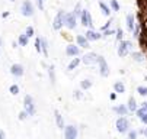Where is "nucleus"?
<instances>
[{"label":"nucleus","instance_id":"32","mask_svg":"<svg viewBox=\"0 0 147 139\" xmlns=\"http://www.w3.org/2000/svg\"><path fill=\"white\" fill-rule=\"evenodd\" d=\"M48 70H50V75H51V81H54L55 78H54V67L51 65V67H48Z\"/></svg>","mask_w":147,"mask_h":139},{"label":"nucleus","instance_id":"11","mask_svg":"<svg viewBox=\"0 0 147 139\" xmlns=\"http://www.w3.org/2000/svg\"><path fill=\"white\" fill-rule=\"evenodd\" d=\"M10 72L15 77H20V75H24V67L20 65V64H13L10 67Z\"/></svg>","mask_w":147,"mask_h":139},{"label":"nucleus","instance_id":"2","mask_svg":"<svg viewBox=\"0 0 147 139\" xmlns=\"http://www.w3.org/2000/svg\"><path fill=\"white\" fill-rule=\"evenodd\" d=\"M98 63H99V70H100V75L102 77H108L109 75V67L105 61L103 57H98Z\"/></svg>","mask_w":147,"mask_h":139},{"label":"nucleus","instance_id":"20","mask_svg":"<svg viewBox=\"0 0 147 139\" xmlns=\"http://www.w3.org/2000/svg\"><path fill=\"white\" fill-rule=\"evenodd\" d=\"M114 88H115V93H124V91H125V86H124L121 81L115 83V84H114Z\"/></svg>","mask_w":147,"mask_h":139},{"label":"nucleus","instance_id":"9","mask_svg":"<svg viewBox=\"0 0 147 139\" xmlns=\"http://www.w3.org/2000/svg\"><path fill=\"white\" fill-rule=\"evenodd\" d=\"M20 12H22L24 16H32L34 15V7H32L31 2H24L22 7H20Z\"/></svg>","mask_w":147,"mask_h":139},{"label":"nucleus","instance_id":"25","mask_svg":"<svg viewBox=\"0 0 147 139\" xmlns=\"http://www.w3.org/2000/svg\"><path fill=\"white\" fill-rule=\"evenodd\" d=\"M80 86H82V88L88 90V88H90V86H92V81H90V80H83Z\"/></svg>","mask_w":147,"mask_h":139},{"label":"nucleus","instance_id":"3","mask_svg":"<svg viewBox=\"0 0 147 139\" xmlns=\"http://www.w3.org/2000/svg\"><path fill=\"white\" fill-rule=\"evenodd\" d=\"M63 23H64V12H63V10H58L57 16L54 17V22H53V28H54L55 31H58V29H61Z\"/></svg>","mask_w":147,"mask_h":139},{"label":"nucleus","instance_id":"41","mask_svg":"<svg viewBox=\"0 0 147 139\" xmlns=\"http://www.w3.org/2000/svg\"><path fill=\"white\" fill-rule=\"evenodd\" d=\"M7 16H9V13H7V12H5V13L2 15V17H7Z\"/></svg>","mask_w":147,"mask_h":139},{"label":"nucleus","instance_id":"30","mask_svg":"<svg viewBox=\"0 0 147 139\" xmlns=\"http://www.w3.org/2000/svg\"><path fill=\"white\" fill-rule=\"evenodd\" d=\"M10 93H12L13 96H16V94L19 93V87H18L16 84H13V86H10Z\"/></svg>","mask_w":147,"mask_h":139},{"label":"nucleus","instance_id":"10","mask_svg":"<svg viewBox=\"0 0 147 139\" xmlns=\"http://www.w3.org/2000/svg\"><path fill=\"white\" fill-rule=\"evenodd\" d=\"M64 135H66V139H76L77 138V129L74 126H66Z\"/></svg>","mask_w":147,"mask_h":139},{"label":"nucleus","instance_id":"35","mask_svg":"<svg viewBox=\"0 0 147 139\" xmlns=\"http://www.w3.org/2000/svg\"><path fill=\"white\" fill-rule=\"evenodd\" d=\"M36 5H38L39 10H42V9H44V5H42V0H36Z\"/></svg>","mask_w":147,"mask_h":139},{"label":"nucleus","instance_id":"7","mask_svg":"<svg viewBox=\"0 0 147 139\" xmlns=\"http://www.w3.org/2000/svg\"><path fill=\"white\" fill-rule=\"evenodd\" d=\"M80 17H82V23L85 25V26H92L93 25V22H92V16H90V13H89V10H82V13H80Z\"/></svg>","mask_w":147,"mask_h":139},{"label":"nucleus","instance_id":"15","mask_svg":"<svg viewBox=\"0 0 147 139\" xmlns=\"http://www.w3.org/2000/svg\"><path fill=\"white\" fill-rule=\"evenodd\" d=\"M77 44L83 48H89V41L86 39V36H83V35H77Z\"/></svg>","mask_w":147,"mask_h":139},{"label":"nucleus","instance_id":"5","mask_svg":"<svg viewBox=\"0 0 147 139\" xmlns=\"http://www.w3.org/2000/svg\"><path fill=\"white\" fill-rule=\"evenodd\" d=\"M128 128H130V125H128V120L125 117H119L117 120V130L119 133H125L128 130Z\"/></svg>","mask_w":147,"mask_h":139},{"label":"nucleus","instance_id":"6","mask_svg":"<svg viewBox=\"0 0 147 139\" xmlns=\"http://www.w3.org/2000/svg\"><path fill=\"white\" fill-rule=\"evenodd\" d=\"M64 23L69 29H74L76 28V15L74 13H67L64 15Z\"/></svg>","mask_w":147,"mask_h":139},{"label":"nucleus","instance_id":"4","mask_svg":"<svg viewBox=\"0 0 147 139\" xmlns=\"http://www.w3.org/2000/svg\"><path fill=\"white\" fill-rule=\"evenodd\" d=\"M130 49H133V44L128 42V41H124V42H121L119 47H118V55H119V57H125V55L128 54Z\"/></svg>","mask_w":147,"mask_h":139},{"label":"nucleus","instance_id":"22","mask_svg":"<svg viewBox=\"0 0 147 139\" xmlns=\"http://www.w3.org/2000/svg\"><path fill=\"white\" fill-rule=\"evenodd\" d=\"M28 39H29V38H28L25 33L20 35V36H19V44L22 45V47H26V45H28Z\"/></svg>","mask_w":147,"mask_h":139},{"label":"nucleus","instance_id":"19","mask_svg":"<svg viewBox=\"0 0 147 139\" xmlns=\"http://www.w3.org/2000/svg\"><path fill=\"white\" fill-rule=\"evenodd\" d=\"M128 110H131V112H136L137 110V103H136V98L134 97H130V100H128Z\"/></svg>","mask_w":147,"mask_h":139},{"label":"nucleus","instance_id":"8","mask_svg":"<svg viewBox=\"0 0 147 139\" xmlns=\"http://www.w3.org/2000/svg\"><path fill=\"white\" fill-rule=\"evenodd\" d=\"M82 61L85 63L86 65H93V64L98 63V55L95 52H89V54H86L85 57H83Z\"/></svg>","mask_w":147,"mask_h":139},{"label":"nucleus","instance_id":"21","mask_svg":"<svg viewBox=\"0 0 147 139\" xmlns=\"http://www.w3.org/2000/svg\"><path fill=\"white\" fill-rule=\"evenodd\" d=\"M99 7H100V10H102V13L105 15V16H109V13H111V10H109V7L105 5V3H102V2H99Z\"/></svg>","mask_w":147,"mask_h":139},{"label":"nucleus","instance_id":"42","mask_svg":"<svg viewBox=\"0 0 147 139\" xmlns=\"http://www.w3.org/2000/svg\"><path fill=\"white\" fill-rule=\"evenodd\" d=\"M143 109H146V110H147V102H146V103H143Z\"/></svg>","mask_w":147,"mask_h":139},{"label":"nucleus","instance_id":"39","mask_svg":"<svg viewBox=\"0 0 147 139\" xmlns=\"http://www.w3.org/2000/svg\"><path fill=\"white\" fill-rule=\"evenodd\" d=\"M74 93H76V97H77V98H80V97H82V94H80V91H74Z\"/></svg>","mask_w":147,"mask_h":139},{"label":"nucleus","instance_id":"23","mask_svg":"<svg viewBox=\"0 0 147 139\" xmlns=\"http://www.w3.org/2000/svg\"><path fill=\"white\" fill-rule=\"evenodd\" d=\"M79 64H80V59H79V58H74L73 61L69 64V70H74V68H76Z\"/></svg>","mask_w":147,"mask_h":139},{"label":"nucleus","instance_id":"12","mask_svg":"<svg viewBox=\"0 0 147 139\" xmlns=\"http://www.w3.org/2000/svg\"><path fill=\"white\" fill-rule=\"evenodd\" d=\"M134 28H136V19H134V15L130 13V15H127V29L130 32H133Z\"/></svg>","mask_w":147,"mask_h":139},{"label":"nucleus","instance_id":"29","mask_svg":"<svg viewBox=\"0 0 147 139\" xmlns=\"http://www.w3.org/2000/svg\"><path fill=\"white\" fill-rule=\"evenodd\" d=\"M111 7H112L115 12H118V10H119V5H118L117 0H111Z\"/></svg>","mask_w":147,"mask_h":139},{"label":"nucleus","instance_id":"1","mask_svg":"<svg viewBox=\"0 0 147 139\" xmlns=\"http://www.w3.org/2000/svg\"><path fill=\"white\" fill-rule=\"evenodd\" d=\"M24 106H25V112L28 113V116H32L35 113V104H34V100L29 94H26L24 98Z\"/></svg>","mask_w":147,"mask_h":139},{"label":"nucleus","instance_id":"33","mask_svg":"<svg viewBox=\"0 0 147 139\" xmlns=\"http://www.w3.org/2000/svg\"><path fill=\"white\" fill-rule=\"evenodd\" d=\"M26 116H28V113H26V112H20V114H19V119H20V120H25V119H26Z\"/></svg>","mask_w":147,"mask_h":139},{"label":"nucleus","instance_id":"18","mask_svg":"<svg viewBox=\"0 0 147 139\" xmlns=\"http://www.w3.org/2000/svg\"><path fill=\"white\" fill-rule=\"evenodd\" d=\"M35 49L36 52H42V38H36L35 39Z\"/></svg>","mask_w":147,"mask_h":139},{"label":"nucleus","instance_id":"16","mask_svg":"<svg viewBox=\"0 0 147 139\" xmlns=\"http://www.w3.org/2000/svg\"><path fill=\"white\" fill-rule=\"evenodd\" d=\"M54 114H55V122H57V126H58L60 129H63V128H64V120H63V117H61L60 112H58V110H55V112H54Z\"/></svg>","mask_w":147,"mask_h":139},{"label":"nucleus","instance_id":"40","mask_svg":"<svg viewBox=\"0 0 147 139\" xmlns=\"http://www.w3.org/2000/svg\"><path fill=\"white\" fill-rule=\"evenodd\" d=\"M143 135H144V136H147V128H144V129H143Z\"/></svg>","mask_w":147,"mask_h":139},{"label":"nucleus","instance_id":"14","mask_svg":"<svg viewBox=\"0 0 147 139\" xmlns=\"http://www.w3.org/2000/svg\"><path fill=\"white\" fill-rule=\"evenodd\" d=\"M100 38H102V35L95 32V31H88L86 32V39L88 41H98V39H100Z\"/></svg>","mask_w":147,"mask_h":139},{"label":"nucleus","instance_id":"26","mask_svg":"<svg viewBox=\"0 0 147 139\" xmlns=\"http://www.w3.org/2000/svg\"><path fill=\"white\" fill-rule=\"evenodd\" d=\"M133 58L136 59V61H137V63H141L144 57H143V55H141L140 52H133Z\"/></svg>","mask_w":147,"mask_h":139},{"label":"nucleus","instance_id":"13","mask_svg":"<svg viewBox=\"0 0 147 139\" xmlns=\"http://www.w3.org/2000/svg\"><path fill=\"white\" fill-rule=\"evenodd\" d=\"M66 52H67V55H69V57H76V55H79V47H76V45L70 44V45H67Z\"/></svg>","mask_w":147,"mask_h":139},{"label":"nucleus","instance_id":"31","mask_svg":"<svg viewBox=\"0 0 147 139\" xmlns=\"http://www.w3.org/2000/svg\"><path fill=\"white\" fill-rule=\"evenodd\" d=\"M25 35H26L28 38H31V36L34 35V28H32V26H28V28H26V32H25Z\"/></svg>","mask_w":147,"mask_h":139},{"label":"nucleus","instance_id":"36","mask_svg":"<svg viewBox=\"0 0 147 139\" xmlns=\"http://www.w3.org/2000/svg\"><path fill=\"white\" fill-rule=\"evenodd\" d=\"M117 33H118V35H117V39H118V41H121V38H122V29H118Z\"/></svg>","mask_w":147,"mask_h":139},{"label":"nucleus","instance_id":"17","mask_svg":"<svg viewBox=\"0 0 147 139\" xmlns=\"http://www.w3.org/2000/svg\"><path fill=\"white\" fill-rule=\"evenodd\" d=\"M137 116L140 117V120H141L143 123H147V110H146V109L137 110Z\"/></svg>","mask_w":147,"mask_h":139},{"label":"nucleus","instance_id":"43","mask_svg":"<svg viewBox=\"0 0 147 139\" xmlns=\"http://www.w3.org/2000/svg\"><path fill=\"white\" fill-rule=\"evenodd\" d=\"M0 45H2V39H0Z\"/></svg>","mask_w":147,"mask_h":139},{"label":"nucleus","instance_id":"38","mask_svg":"<svg viewBox=\"0 0 147 139\" xmlns=\"http://www.w3.org/2000/svg\"><path fill=\"white\" fill-rule=\"evenodd\" d=\"M0 139H5V132L0 129Z\"/></svg>","mask_w":147,"mask_h":139},{"label":"nucleus","instance_id":"37","mask_svg":"<svg viewBox=\"0 0 147 139\" xmlns=\"http://www.w3.org/2000/svg\"><path fill=\"white\" fill-rule=\"evenodd\" d=\"M114 32L112 31H105V33H103V36H109V35H112Z\"/></svg>","mask_w":147,"mask_h":139},{"label":"nucleus","instance_id":"27","mask_svg":"<svg viewBox=\"0 0 147 139\" xmlns=\"http://www.w3.org/2000/svg\"><path fill=\"white\" fill-rule=\"evenodd\" d=\"M42 52H44V55H45V57L48 55V44H47L45 39H42Z\"/></svg>","mask_w":147,"mask_h":139},{"label":"nucleus","instance_id":"24","mask_svg":"<svg viewBox=\"0 0 147 139\" xmlns=\"http://www.w3.org/2000/svg\"><path fill=\"white\" fill-rule=\"evenodd\" d=\"M114 110H115V112H117L118 114H122V116H124L125 113H127V109H125L124 106H117V107H115Z\"/></svg>","mask_w":147,"mask_h":139},{"label":"nucleus","instance_id":"44","mask_svg":"<svg viewBox=\"0 0 147 139\" xmlns=\"http://www.w3.org/2000/svg\"><path fill=\"white\" fill-rule=\"evenodd\" d=\"M12 2H15V0H12Z\"/></svg>","mask_w":147,"mask_h":139},{"label":"nucleus","instance_id":"34","mask_svg":"<svg viewBox=\"0 0 147 139\" xmlns=\"http://www.w3.org/2000/svg\"><path fill=\"white\" fill-rule=\"evenodd\" d=\"M136 138H137V132H136V130L130 132V135H128V139H136Z\"/></svg>","mask_w":147,"mask_h":139},{"label":"nucleus","instance_id":"28","mask_svg":"<svg viewBox=\"0 0 147 139\" xmlns=\"http://www.w3.org/2000/svg\"><path fill=\"white\" fill-rule=\"evenodd\" d=\"M137 91H138V94H141V96H147V87L140 86V87L137 88Z\"/></svg>","mask_w":147,"mask_h":139}]
</instances>
